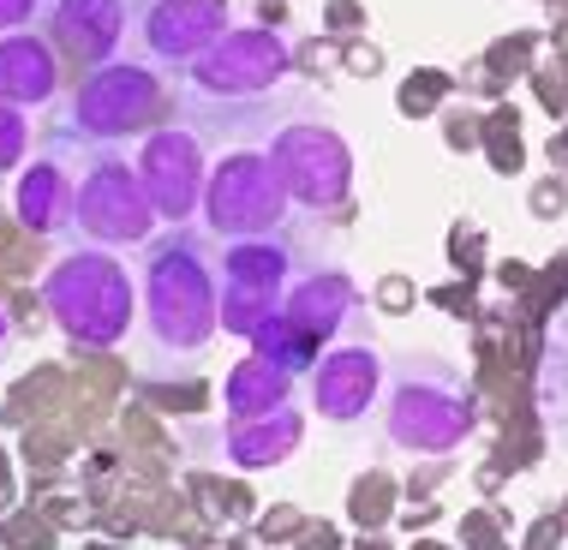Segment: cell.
<instances>
[{"instance_id": "6da1fadb", "label": "cell", "mask_w": 568, "mask_h": 550, "mask_svg": "<svg viewBox=\"0 0 568 550\" xmlns=\"http://www.w3.org/2000/svg\"><path fill=\"white\" fill-rule=\"evenodd\" d=\"M144 312H150V335L168 354H197L216 335L222 287L210 275L204 240L186 234V227L144 246Z\"/></svg>"}, {"instance_id": "7a4b0ae2", "label": "cell", "mask_w": 568, "mask_h": 550, "mask_svg": "<svg viewBox=\"0 0 568 550\" xmlns=\"http://www.w3.org/2000/svg\"><path fill=\"white\" fill-rule=\"evenodd\" d=\"M42 305L79 347H114L132 329V275L109 246L67 252L42 275Z\"/></svg>"}, {"instance_id": "3957f363", "label": "cell", "mask_w": 568, "mask_h": 550, "mask_svg": "<svg viewBox=\"0 0 568 550\" xmlns=\"http://www.w3.org/2000/svg\"><path fill=\"white\" fill-rule=\"evenodd\" d=\"M79 150V174H72V234L97 240V246H150L156 240V204L144 192V174L114 144H54Z\"/></svg>"}, {"instance_id": "277c9868", "label": "cell", "mask_w": 568, "mask_h": 550, "mask_svg": "<svg viewBox=\"0 0 568 550\" xmlns=\"http://www.w3.org/2000/svg\"><path fill=\"white\" fill-rule=\"evenodd\" d=\"M204 222L222 240H270L294 222V197H287L282 174L257 150H234L210 167L204 186Z\"/></svg>"}, {"instance_id": "5b68a950", "label": "cell", "mask_w": 568, "mask_h": 550, "mask_svg": "<svg viewBox=\"0 0 568 550\" xmlns=\"http://www.w3.org/2000/svg\"><path fill=\"white\" fill-rule=\"evenodd\" d=\"M168 90H162V67L150 60H109V67L84 72V84L72 90V132L84 144H120V138L144 132L162 114Z\"/></svg>"}, {"instance_id": "8992f818", "label": "cell", "mask_w": 568, "mask_h": 550, "mask_svg": "<svg viewBox=\"0 0 568 550\" xmlns=\"http://www.w3.org/2000/svg\"><path fill=\"white\" fill-rule=\"evenodd\" d=\"M264 156L275 162V174H282V186L300 210H347L353 156L335 126H324V120H287V126H275Z\"/></svg>"}, {"instance_id": "52a82bcc", "label": "cell", "mask_w": 568, "mask_h": 550, "mask_svg": "<svg viewBox=\"0 0 568 550\" xmlns=\"http://www.w3.org/2000/svg\"><path fill=\"white\" fill-rule=\"evenodd\" d=\"M287 67H294L287 42L264 24H245V30H227L216 49L197 54L186 79L197 102H252V96H270L287 79Z\"/></svg>"}, {"instance_id": "ba28073f", "label": "cell", "mask_w": 568, "mask_h": 550, "mask_svg": "<svg viewBox=\"0 0 568 550\" xmlns=\"http://www.w3.org/2000/svg\"><path fill=\"white\" fill-rule=\"evenodd\" d=\"M294 282V252L282 240H234L222 257V324L234 335H257L282 312Z\"/></svg>"}, {"instance_id": "9c48e42d", "label": "cell", "mask_w": 568, "mask_h": 550, "mask_svg": "<svg viewBox=\"0 0 568 550\" xmlns=\"http://www.w3.org/2000/svg\"><path fill=\"white\" fill-rule=\"evenodd\" d=\"M227 0H138L132 7V37L150 67H192L204 49L227 37Z\"/></svg>"}, {"instance_id": "30bf717a", "label": "cell", "mask_w": 568, "mask_h": 550, "mask_svg": "<svg viewBox=\"0 0 568 550\" xmlns=\"http://www.w3.org/2000/svg\"><path fill=\"white\" fill-rule=\"evenodd\" d=\"M138 174H144V192L150 204H156L162 222L186 227L197 210H204V144H197L192 126H162L144 138V150H138Z\"/></svg>"}, {"instance_id": "8fae6325", "label": "cell", "mask_w": 568, "mask_h": 550, "mask_svg": "<svg viewBox=\"0 0 568 550\" xmlns=\"http://www.w3.org/2000/svg\"><path fill=\"white\" fill-rule=\"evenodd\" d=\"M126 19H132V0H49L42 30H49L60 60H72L79 72H97L109 60H120Z\"/></svg>"}, {"instance_id": "7c38bea8", "label": "cell", "mask_w": 568, "mask_h": 550, "mask_svg": "<svg viewBox=\"0 0 568 550\" xmlns=\"http://www.w3.org/2000/svg\"><path fill=\"white\" fill-rule=\"evenodd\" d=\"M60 96V49L49 30L0 37V109H49Z\"/></svg>"}, {"instance_id": "4fadbf2b", "label": "cell", "mask_w": 568, "mask_h": 550, "mask_svg": "<svg viewBox=\"0 0 568 550\" xmlns=\"http://www.w3.org/2000/svg\"><path fill=\"white\" fill-rule=\"evenodd\" d=\"M12 210L30 234H72V174H67V156L49 150L42 162H30L12 186Z\"/></svg>"}, {"instance_id": "5bb4252c", "label": "cell", "mask_w": 568, "mask_h": 550, "mask_svg": "<svg viewBox=\"0 0 568 550\" xmlns=\"http://www.w3.org/2000/svg\"><path fill=\"white\" fill-rule=\"evenodd\" d=\"M377 384H383V365L377 354H365V347H342V354H329L317 365V407L329 412V419H359L365 407L377 401Z\"/></svg>"}, {"instance_id": "9a60e30c", "label": "cell", "mask_w": 568, "mask_h": 550, "mask_svg": "<svg viewBox=\"0 0 568 550\" xmlns=\"http://www.w3.org/2000/svg\"><path fill=\"white\" fill-rule=\"evenodd\" d=\"M353 312V287H347V275H300L294 287H287V299H282V317L287 324H294L300 335H335V324H342V317Z\"/></svg>"}, {"instance_id": "2e32d148", "label": "cell", "mask_w": 568, "mask_h": 550, "mask_svg": "<svg viewBox=\"0 0 568 550\" xmlns=\"http://www.w3.org/2000/svg\"><path fill=\"white\" fill-rule=\"evenodd\" d=\"M460 431H467V412L443 395H402V407H395V437L407 449H449L460 442Z\"/></svg>"}, {"instance_id": "e0dca14e", "label": "cell", "mask_w": 568, "mask_h": 550, "mask_svg": "<svg viewBox=\"0 0 568 550\" xmlns=\"http://www.w3.org/2000/svg\"><path fill=\"white\" fill-rule=\"evenodd\" d=\"M294 442H300V419L287 407H275V412H257L240 431H227V455H234L240 467H270V461H282Z\"/></svg>"}, {"instance_id": "ac0fdd59", "label": "cell", "mask_w": 568, "mask_h": 550, "mask_svg": "<svg viewBox=\"0 0 568 550\" xmlns=\"http://www.w3.org/2000/svg\"><path fill=\"white\" fill-rule=\"evenodd\" d=\"M287 401V365L257 354L245 359L234 377H227V412H240V419H257V412H275Z\"/></svg>"}, {"instance_id": "d6986e66", "label": "cell", "mask_w": 568, "mask_h": 550, "mask_svg": "<svg viewBox=\"0 0 568 550\" xmlns=\"http://www.w3.org/2000/svg\"><path fill=\"white\" fill-rule=\"evenodd\" d=\"M30 132H24V109H0V174L24 156Z\"/></svg>"}, {"instance_id": "ffe728a7", "label": "cell", "mask_w": 568, "mask_h": 550, "mask_svg": "<svg viewBox=\"0 0 568 550\" xmlns=\"http://www.w3.org/2000/svg\"><path fill=\"white\" fill-rule=\"evenodd\" d=\"M49 12V0H0V37H12V30H30Z\"/></svg>"}]
</instances>
